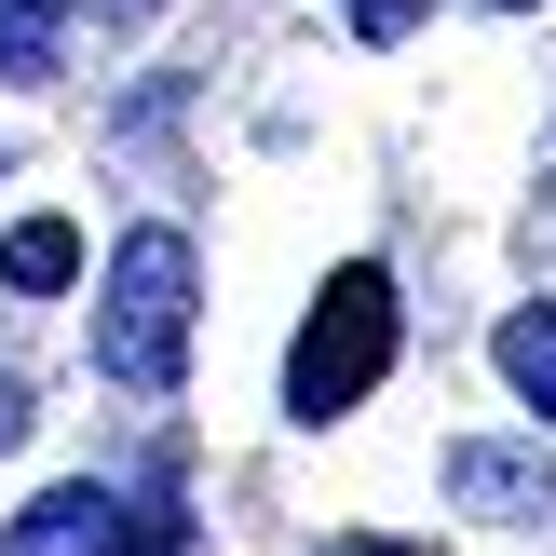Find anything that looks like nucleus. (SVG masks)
I'll list each match as a JSON object with an SVG mask.
<instances>
[{
  "mask_svg": "<svg viewBox=\"0 0 556 556\" xmlns=\"http://www.w3.org/2000/svg\"><path fill=\"white\" fill-rule=\"evenodd\" d=\"M96 367L123 380V394H177V367H190V231H123L109 244Z\"/></svg>",
  "mask_w": 556,
  "mask_h": 556,
  "instance_id": "1",
  "label": "nucleus"
},
{
  "mask_svg": "<svg viewBox=\"0 0 556 556\" xmlns=\"http://www.w3.org/2000/svg\"><path fill=\"white\" fill-rule=\"evenodd\" d=\"M380 367H394V271H326V299L299 313V353H286V407L299 421H340V407L380 394Z\"/></svg>",
  "mask_w": 556,
  "mask_h": 556,
  "instance_id": "2",
  "label": "nucleus"
},
{
  "mask_svg": "<svg viewBox=\"0 0 556 556\" xmlns=\"http://www.w3.org/2000/svg\"><path fill=\"white\" fill-rule=\"evenodd\" d=\"M448 503L489 516V530H543V516H556V448L476 434V448H448Z\"/></svg>",
  "mask_w": 556,
  "mask_h": 556,
  "instance_id": "3",
  "label": "nucleus"
},
{
  "mask_svg": "<svg viewBox=\"0 0 556 556\" xmlns=\"http://www.w3.org/2000/svg\"><path fill=\"white\" fill-rule=\"evenodd\" d=\"M123 516H136V503H109V489H41V503L14 516V543H0V556H109V543H123Z\"/></svg>",
  "mask_w": 556,
  "mask_h": 556,
  "instance_id": "4",
  "label": "nucleus"
},
{
  "mask_svg": "<svg viewBox=\"0 0 556 556\" xmlns=\"http://www.w3.org/2000/svg\"><path fill=\"white\" fill-rule=\"evenodd\" d=\"M503 380H516V407H530V421H556V299H530V313H503Z\"/></svg>",
  "mask_w": 556,
  "mask_h": 556,
  "instance_id": "5",
  "label": "nucleus"
},
{
  "mask_svg": "<svg viewBox=\"0 0 556 556\" xmlns=\"http://www.w3.org/2000/svg\"><path fill=\"white\" fill-rule=\"evenodd\" d=\"M68 271H81V231H68V217H14V231H0V286H14V299H54Z\"/></svg>",
  "mask_w": 556,
  "mask_h": 556,
  "instance_id": "6",
  "label": "nucleus"
},
{
  "mask_svg": "<svg viewBox=\"0 0 556 556\" xmlns=\"http://www.w3.org/2000/svg\"><path fill=\"white\" fill-rule=\"evenodd\" d=\"M68 54V0H0V81H54Z\"/></svg>",
  "mask_w": 556,
  "mask_h": 556,
  "instance_id": "7",
  "label": "nucleus"
},
{
  "mask_svg": "<svg viewBox=\"0 0 556 556\" xmlns=\"http://www.w3.org/2000/svg\"><path fill=\"white\" fill-rule=\"evenodd\" d=\"M109 556H190V516H177V503H136V516H123V543H109Z\"/></svg>",
  "mask_w": 556,
  "mask_h": 556,
  "instance_id": "8",
  "label": "nucleus"
},
{
  "mask_svg": "<svg viewBox=\"0 0 556 556\" xmlns=\"http://www.w3.org/2000/svg\"><path fill=\"white\" fill-rule=\"evenodd\" d=\"M353 27H367V41H407V27H421V0H353Z\"/></svg>",
  "mask_w": 556,
  "mask_h": 556,
  "instance_id": "9",
  "label": "nucleus"
},
{
  "mask_svg": "<svg viewBox=\"0 0 556 556\" xmlns=\"http://www.w3.org/2000/svg\"><path fill=\"white\" fill-rule=\"evenodd\" d=\"M14 434H27V380H0V448H14Z\"/></svg>",
  "mask_w": 556,
  "mask_h": 556,
  "instance_id": "10",
  "label": "nucleus"
},
{
  "mask_svg": "<svg viewBox=\"0 0 556 556\" xmlns=\"http://www.w3.org/2000/svg\"><path fill=\"white\" fill-rule=\"evenodd\" d=\"M326 556H421V543H380V530H353V543H326Z\"/></svg>",
  "mask_w": 556,
  "mask_h": 556,
  "instance_id": "11",
  "label": "nucleus"
},
{
  "mask_svg": "<svg viewBox=\"0 0 556 556\" xmlns=\"http://www.w3.org/2000/svg\"><path fill=\"white\" fill-rule=\"evenodd\" d=\"M96 14H109V27H150V14H163V0H96Z\"/></svg>",
  "mask_w": 556,
  "mask_h": 556,
  "instance_id": "12",
  "label": "nucleus"
},
{
  "mask_svg": "<svg viewBox=\"0 0 556 556\" xmlns=\"http://www.w3.org/2000/svg\"><path fill=\"white\" fill-rule=\"evenodd\" d=\"M503 14H530V0H503Z\"/></svg>",
  "mask_w": 556,
  "mask_h": 556,
  "instance_id": "13",
  "label": "nucleus"
}]
</instances>
